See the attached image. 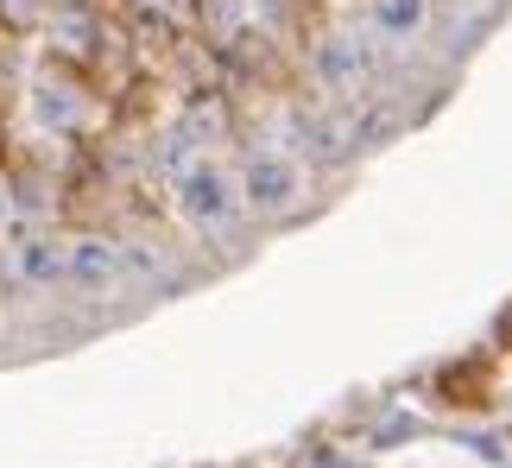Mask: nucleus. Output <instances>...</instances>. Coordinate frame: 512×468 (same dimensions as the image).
<instances>
[{"label": "nucleus", "instance_id": "4", "mask_svg": "<svg viewBox=\"0 0 512 468\" xmlns=\"http://www.w3.org/2000/svg\"><path fill=\"white\" fill-rule=\"evenodd\" d=\"M317 70H323V83H336V89H354L367 76V51L354 45V38H329V45L317 51Z\"/></svg>", "mask_w": 512, "mask_h": 468}, {"label": "nucleus", "instance_id": "1", "mask_svg": "<svg viewBox=\"0 0 512 468\" xmlns=\"http://www.w3.org/2000/svg\"><path fill=\"white\" fill-rule=\"evenodd\" d=\"M177 209L203 228V234H222V228H234V216H241V184H228L215 165H184L177 171Z\"/></svg>", "mask_w": 512, "mask_h": 468}, {"label": "nucleus", "instance_id": "2", "mask_svg": "<svg viewBox=\"0 0 512 468\" xmlns=\"http://www.w3.org/2000/svg\"><path fill=\"white\" fill-rule=\"evenodd\" d=\"M298 190H304V178L285 152H253L241 165V203L253 216H285V209L298 203Z\"/></svg>", "mask_w": 512, "mask_h": 468}, {"label": "nucleus", "instance_id": "8", "mask_svg": "<svg viewBox=\"0 0 512 468\" xmlns=\"http://www.w3.org/2000/svg\"><path fill=\"white\" fill-rule=\"evenodd\" d=\"M0 209H7V203H0Z\"/></svg>", "mask_w": 512, "mask_h": 468}, {"label": "nucleus", "instance_id": "5", "mask_svg": "<svg viewBox=\"0 0 512 468\" xmlns=\"http://www.w3.org/2000/svg\"><path fill=\"white\" fill-rule=\"evenodd\" d=\"M373 26L392 38H411L424 26V0H373Z\"/></svg>", "mask_w": 512, "mask_h": 468}, {"label": "nucleus", "instance_id": "6", "mask_svg": "<svg viewBox=\"0 0 512 468\" xmlns=\"http://www.w3.org/2000/svg\"><path fill=\"white\" fill-rule=\"evenodd\" d=\"M310 468H348V462H342L336 450H317V456H310Z\"/></svg>", "mask_w": 512, "mask_h": 468}, {"label": "nucleus", "instance_id": "7", "mask_svg": "<svg viewBox=\"0 0 512 468\" xmlns=\"http://www.w3.org/2000/svg\"><path fill=\"white\" fill-rule=\"evenodd\" d=\"M506 336H512V310H506Z\"/></svg>", "mask_w": 512, "mask_h": 468}, {"label": "nucleus", "instance_id": "3", "mask_svg": "<svg viewBox=\"0 0 512 468\" xmlns=\"http://www.w3.org/2000/svg\"><path fill=\"white\" fill-rule=\"evenodd\" d=\"M121 247H108V241H70L64 247V279L70 285H83V291H114L121 285Z\"/></svg>", "mask_w": 512, "mask_h": 468}]
</instances>
